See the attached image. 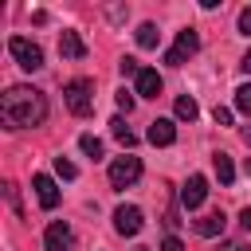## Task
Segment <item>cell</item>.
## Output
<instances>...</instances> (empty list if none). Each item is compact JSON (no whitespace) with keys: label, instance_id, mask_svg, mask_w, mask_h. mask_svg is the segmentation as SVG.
Wrapping results in <instances>:
<instances>
[{"label":"cell","instance_id":"1","mask_svg":"<svg viewBox=\"0 0 251 251\" xmlns=\"http://www.w3.org/2000/svg\"><path fill=\"white\" fill-rule=\"evenodd\" d=\"M0 118L8 129H27L47 122V94L35 86H8L0 94Z\"/></svg>","mask_w":251,"mask_h":251},{"label":"cell","instance_id":"2","mask_svg":"<svg viewBox=\"0 0 251 251\" xmlns=\"http://www.w3.org/2000/svg\"><path fill=\"white\" fill-rule=\"evenodd\" d=\"M63 102H67V110H71L75 118L94 114V82H90V78H71V82L63 86Z\"/></svg>","mask_w":251,"mask_h":251},{"label":"cell","instance_id":"3","mask_svg":"<svg viewBox=\"0 0 251 251\" xmlns=\"http://www.w3.org/2000/svg\"><path fill=\"white\" fill-rule=\"evenodd\" d=\"M8 51L16 55V63H20L24 71H39V67H43V47L31 43V39H24V35H12V39H8Z\"/></svg>","mask_w":251,"mask_h":251},{"label":"cell","instance_id":"4","mask_svg":"<svg viewBox=\"0 0 251 251\" xmlns=\"http://www.w3.org/2000/svg\"><path fill=\"white\" fill-rule=\"evenodd\" d=\"M137 176H141V161H137V157L126 153V157H114V161H110V184H114V188H129Z\"/></svg>","mask_w":251,"mask_h":251},{"label":"cell","instance_id":"5","mask_svg":"<svg viewBox=\"0 0 251 251\" xmlns=\"http://www.w3.org/2000/svg\"><path fill=\"white\" fill-rule=\"evenodd\" d=\"M196 51H200V35H196L192 27H184V31L176 35V43L165 51V63H169V67H180V63H184L188 55H196Z\"/></svg>","mask_w":251,"mask_h":251},{"label":"cell","instance_id":"6","mask_svg":"<svg viewBox=\"0 0 251 251\" xmlns=\"http://www.w3.org/2000/svg\"><path fill=\"white\" fill-rule=\"evenodd\" d=\"M114 231L118 235H137L141 231V208L137 204H122L114 212Z\"/></svg>","mask_w":251,"mask_h":251},{"label":"cell","instance_id":"7","mask_svg":"<svg viewBox=\"0 0 251 251\" xmlns=\"http://www.w3.org/2000/svg\"><path fill=\"white\" fill-rule=\"evenodd\" d=\"M31 188H35V196H39V204L51 212V208H59V184L47 176V173H35L31 176Z\"/></svg>","mask_w":251,"mask_h":251},{"label":"cell","instance_id":"8","mask_svg":"<svg viewBox=\"0 0 251 251\" xmlns=\"http://www.w3.org/2000/svg\"><path fill=\"white\" fill-rule=\"evenodd\" d=\"M204 200H208V180H204V176L196 173V176H188V184L180 188V204H184V208L192 212V208H200Z\"/></svg>","mask_w":251,"mask_h":251},{"label":"cell","instance_id":"9","mask_svg":"<svg viewBox=\"0 0 251 251\" xmlns=\"http://www.w3.org/2000/svg\"><path fill=\"white\" fill-rule=\"evenodd\" d=\"M71 243H75V235H71V227H67L63 220H55V224L43 231V247H47V251H71Z\"/></svg>","mask_w":251,"mask_h":251},{"label":"cell","instance_id":"10","mask_svg":"<svg viewBox=\"0 0 251 251\" xmlns=\"http://www.w3.org/2000/svg\"><path fill=\"white\" fill-rule=\"evenodd\" d=\"M224 227H227V216H224V212H208V216H200V220L192 224V231H196V235H204V239L224 235Z\"/></svg>","mask_w":251,"mask_h":251},{"label":"cell","instance_id":"11","mask_svg":"<svg viewBox=\"0 0 251 251\" xmlns=\"http://www.w3.org/2000/svg\"><path fill=\"white\" fill-rule=\"evenodd\" d=\"M133 82H137V86H133V94H141V98H157V94H161V86H165V82H161V75H157L153 67H141V75H137Z\"/></svg>","mask_w":251,"mask_h":251},{"label":"cell","instance_id":"12","mask_svg":"<svg viewBox=\"0 0 251 251\" xmlns=\"http://www.w3.org/2000/svg\"><path fill=\"white\" fill-rule=\"evenodd\" d=\"M149 145H173L176 141V126H173V118H157V122H149Z\"/></svg>","mask_w":251,"mask_h":251},{"label":"cell","instance_id":"13","mask_svg":"<svg viewBox=\"0 0 251 251\" xmlns=\"http://www.w3.org/2000/svg\"><path fill=\"white\" fill-rule=\"evenodd\" d=\"M59 55H63V59H82V55H86L82 35H78V31H63V35H59Z\"/></svg>","mask_w":251,"mask_h":251},{"label":"cell","instance_id":"14","mask_svg":"<svg viewBox=\"0 0 251 251\" xmlns=\"http://www.w3.org/2000/svg\"><path fill=\"white\" fill-rule=\"evenodd\" d=\"M212 165H216L220 184H231V180H235V165H231V157H227V153H216V157H212Z\"/></svg>","mask_w":251,"mask_h":251},{"label":"cell","instance_id":"15","mask_svg":"<svg viewBox=\"0 0 251 251\" xmlns=\"http://www.w3.org/2000/svg\"><path fill=\"white\" fill-rule=\"evenodd\" d=\"M157 43H161L157 24H141V27H137V47H145V51H149V47H157Z\"/></svg>","mask_w":251,"mask_h":251},{"label":"cell","instance_id":"16","mask_svg":"<svg viewBox=\"0 0 251 251\" xmlns=\"http://www.w3.org/2000/svg\"><path fill=\"white\" fill-rule=\"evenodd\" d=\"M196 114H200V106H196L188 94H180V98H176V118H180V122H196Z\"/></svg>","mask_w":251,"mask_h":251},{"label":"cell","instance_id":"17","mask_svg":"<svg viewBox=\"0 0 251 251\" xmlns=\"http://www.w3.org/2000/svg\"><path fill=\"white\" fill-rule=\"evenodd\" d=\"M110 133H114V137H118V141H122L126 149H129V145L137 141V137H133V129L126 126V118H114V122H110Z\"/></svg>","mask_w":251,"mask_h":251},{"label":"cell","instance_id":"18","mask_svg":"<svg viewBox=\"0 0 251 251\" xmlns=\"http://www.w3.org/2000/svg\"><path fill=\"white\" fill-rule=\"evenodd\" d=\"M78 145H82V153H86V157H94V161L102 157V141H98L94 133H82V137H78Z\"/></svg>","mask_w":251,"mask_h":251},{"label":"cell","instance_id":"19","mask_svg":"<svg viewBox=\"0 0 251 251\" xmlns=\"http://www.w3.org/2000/svg\"><path fill=\"white\" fill-rule=\"evenodd\" d=\"M55 173H59L63 180H75V176H78V169H75V161H67V157H55Z\"/></svg>","mask_w":251,"mask_h":251},{"label":"cell","instance_id":"20","mask_svg":"<svg viewBox=\"0 0 251 251\" xmlns=\"http://www.w3.org/2000/svg\"><path fill=\"white\" fill-rule=\"evenodd\" d=\"M235 110H239V114H251V82L235 90Z\"/></svg>","mask_w":251,"mask_h":251},{"label":"cell","instance_id":"21","mask_svg":"<svg viewBox=\"0 0 251 251\" xmlns=\"http://www.w3.org/2000/svg\"><path fill=\"white\" fill-rule=\"evenodd\" d=\"M118 71H122V75H133V78L141 75V67H137V59H129V55H126V59L118 63Z\"/></svg>","mask_w":251,"mask_h":251},{"label":"cell","instance_id":"22","mask_svg":"<svg viewBox=\"0 0 251 251\" xmlns=\"http://www.w3.org/2000/svg\"><path fill=\"white\" fill-rule=\"evenodd\" d=\"M4 192H8V204L16 208V216H24V208H20V188H16V184H4Z\"/></svg>","mask_w":251,"mask_h":251},{"label":"cell","instance_id":"23","mask_svg":"<svg viewBox=\"0 0 251 251\" xmlns=\"http://www.w3.org/2000/svg\"><path fill=\"white\" fill-rule=\"evenodd\" d=\"M118 110H133V90H118Z\"/></svg>","mask_w":251,"mask_h":251},{"label":"cell","instance_id":"24","mask_svg":"<svg viewBox=\"0 0 251 251\" xmlns=\"http://www.w3.org/2000/svg\"><path fill=\"white\" fill-rule=\"evenodd\" d=\"M212 118H216V126H231V110H227V106H216Z\"/></svg>","mask_w":251,"mask_h":251},{"label":"cell","instance_id":"25","mask_svg":"<svg viewBox=\"0 0 251 251\" xmlns=\"http://www.w3.org/2000/svg\"><path fill=\"white\" fill-rule=\"evenodd\" d=\"M239 31H243V35H251V8H243V12H239Z\"/></svg>","mask_w":251,"mask_h":251},{"label":"cell","instance_id":"26","mask_svg":"<svg viewBox=\"0 0 251 251\" xmlns=\"http://www.w3.org/2000/svg\"><path fill=\"white\" fill-rule=\"evenodd\" d=\"M161 251H184V243H180V239H176V235H169V239H165V243H161Z\"/></svg>","mask_w":251,"mask_h":251},{"label":"cell","instance_id":"27","mask_svg":"<svg viewBox=\"0 0 251 251\" xmlns=\"http://www.w3.org/2000/svg\"><path fill=\"white\" fill-rule=\"evenodd\" d=\"M239 224H243V227L251 231V208H243V212H239Z\"/></svg>","mask_w":251,"mask_h":251},{"label":"cell","instance_id":"28","mask_svg":"<svg viewBox=\"0 0 251 251\" xmlns=\"http://www.w3.org/2000/svg\"><path fill=\"white\" fill-rule=\"evenodd\" d=\"M220 251H247L243 243H227V247H220Z\"/></svg>","mask_w":251,"mask_h":251},{"label":"cell","instance_id":"29","mask_svg":"<svg viewBox=\"0 0 251 251\" xmlns=\"http://www.w3.org/2000/svg\"><path fill=\"white\" fill-rule=\"evenodd\" d=\"M243 71H251V47H247V55H243V63H239Z\"/></svg>","mask_w":251,"mask_h":251},{"label":"cell","instance_id":"30","mask_svg":"<svg viewBox=\"0 0 251 251\" xmlns=\"http://www.w3.org/2000/svg\"><path fill=\"white\" fill-rule=\"evenodd\" d=\"M243 141H247V145H251V126H243Z\"/></svg>","mask_w":251,"mask_h":251},{"label":"cell","instance_id":"31","mask_svg":"<svg viewBox=\"0 0 251 251\" xmlns=\"http://www.w3.org/2000/svg\"><path fill=\"white\" fill-rule=\"evenodd\" d=\"M137 251H149V247H137Z\"/></svg>","mask_w":251,"mask_h":251}]
</instances>
